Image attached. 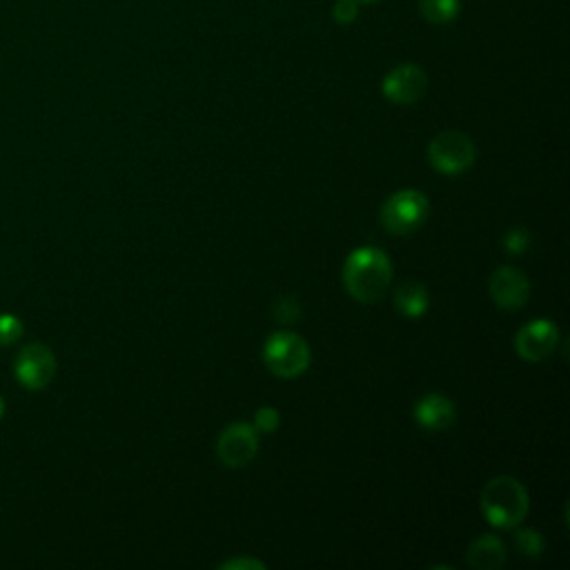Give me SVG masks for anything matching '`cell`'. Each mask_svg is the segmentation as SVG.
<instances>
[{"mask_svg":"<svg viewBox=\"0 0 570 570\" xmlns=\"http://www.w3.org/2000/svg\"><path fill=\"white\" fill-rule=\"evenodd\" d=\"M393 281V261L390 256L373 245L357 247L344 265V285L353 299L359 304L379 302Z\"/></svg>","mask_w":570,"mask_h":570,"instance_id":"obj_1","label":"cell"},{"mask_svg":"<svg viewBox=\"0 0 570 570\" xmlns=\"http://www.w3.org/2000/svg\"><path fill=\"white\" fill-rule=\"evenodd\" d=\"M481 512L495 528H515L530 508L528 490L515 477L501 475L490 479L481 490Z\"/></svg>","mask_w":570,"mask_h":570,"instance_id":"obj_2","label":"cell"},{"mask_svg":"<svg viewBox=\"0 0 570 570\" xmlns=\"http://www.w3.org/2000/svg\"><path fill=\"white\" fill-rule=\"evenodd\" d=\"M311 346L295 333H274L263 344V364L281 379H297L311 366Z\"/></svg>","mask_w":570,"mask_h":570,"instance_id":"obj_3","label":"cell"},{"mask_svg":"<svg viewBox=\"0 0 570 570\" xmlns=\"http://www.w3.org/2000/svg\"><path fill=\"white\" fill-rule=\"evenodd\" d=\"M430 201L419 190H399L390 194L381 207V223L390 234L404 236L415 232L428 218Z\"/></svg>","mask_w":570,"mask_h":570,"instance_id":"obj_4","label":"cell"},{"mask_svg":"<svg viewBox=\"0 0 570 570\" xmlns=\"http://www.w3.org/2000/svg\"><path fill=\"white\" fill-rule=\"evenodd\" d=\"M477 159L475 143L468 134L448 130L437 134L428 145V161L430 165L441 174H461L472 167Z\"/></svg>","mask_w":570,"mask_h":570,"instance_id":"obj_5","label":"cell"},{"mask_svg":"<svg viewBox=\"0 0 570 570\" xmlns=\"http://www.w3.org/2000/svg\"><path fill=\"white\" fill-rule=\"evenodd\" d=\"M57 368H59V364H57L54 353L43 344L26 346L14 362L17 379L28 390L48 388L52 384V379L57 377Z\"/></svg>","mask_w":570,"mask_h":570,"instance_id":"obj_6","label":"cell"},{"mask_svg":"<svg viewBox=\"0 0 570 570\" xmlns=\"http://www.w3.org/2000/svg\"><path fill=\"white\" fill-rule=\"evenodd\" d=\"M258 452V432L254 426L230 424L216 441V455L227 468H245Z\"/></svg>","mask_w":570,"mask_h":570,"instance_id":"obj_7","label":"cell"},{"mask_svg":"<svg viewBox=\"0 0 570 570\" xmlns=\"http://www.w3.org/2000/svg\"><path fill=\"white\" fill-rule=\"evenodd\" d=\"M428 90V74L415 63H404L390 70L381 83L384 96L395 105H415Z\"/></svg>","mask_w":570,"mask_h":570,"instance_id":"obj_8","label":"cell"},{"mask_svg":"<svg viewBox=\"0 0 570 570\" xmlns=\"http://www.w3.org/2000/svg\"><path fill=\"white\" fill-rule=\"evenodd\" d=\"M559 344V328L550 319H535L515 335V350L523 362L548 359Z\"/></svg>","mask_w":570,"mask_h":570,"instance_id":"obj_9","label":"cell"},{"mask_svg":"<svg viewBox=\"0 0 570 570\" xmlns=\"http://www.w3.org/2000/svg\"><path fill=\"white\" fill-rule=\"evenodd\" d=\"M490 297L501 311H519L530 297V281L512 265L497 267L490 276Z\"/></svg>","mask_w":570,"mask_h":570,"instance_id":"obj_10","label":"cell"},{"mask_svg":"<svg viewBox=\"0 0 570 570\" xmlns=\"http://www.w3.org/2000/svg\"><path fill=\"white\" fill-rule=\"evenodd\" d=\"M415 421L428 430V432H444L448 430L457 419V408L452 399L439 393H428L415 404Z\"/></svg>","mask_w":570,"mask_h":570,"instance_id":"obj_11","label":"cell"},{"mask_svg":"<svg viewBox=\"0 0 570 570\" xmlns=\"http://www.w3.org/2000/svg\"><path fill=\"white\" fill-rule=\"evenodd\" d=\"M506 559V546L497 535H481L468 548V563L477 570H499Z\"/></svg>","mask_w":570,"mask_h":570,"instance_id":"obj_12","label":"cell"},{"mask_svg":"<svg viewBox=\"0 0 570 570\" xmlns=\"http://www.w3.org/2000/svg\"><path fill=\"white\" fill-rule=\"evenodd\" d=\"M393 299L397 311L408 319L421 317L430 306V295L426 291V285L419 281H404L401 285H397Z\"/></svg>","mask_w":570,"mask_h":570,"instance_id":"obj_13","label":"cell"},{"mask_svg":"<svg viewBox=\"0 0 570 570\" xmlns=\"http://www.w3.org/2000/svg\"><path fill=\"white\" fill-rule=\"evenodd\" d=\"M419 14L430 26H448L461 14V0H419Z\"/></svg>","mask_w":570,"mask_h":570,"instance_id":"obj_14","label":"cell"},{"mask_svg":"<svg viewBox=\"0 0 570 570\" xmlns=\"http://www.w3.org/2000/svg\"><path fill=\"white\" fill-rule=\"evenodd\" d=\"M515 546H517V550L523 557L537 559V557H541V552L546 548V541H543V535L539 530H535V528H519L515 532Z\"/></svg>","mask_w":570,"mask_h":570,"instance_id":"obj_15","label":"cell"},{"mask_svg":"<svg viewBox=\"0 0 570 570\" xmlns=\"http://www.w3.org/2000/svg\"><path fill=\"white\" fill-rule=\"evenodd\" d=\"M272 315L278 324H295L302 315V304L295 295H285L281 299L274 302L272 306Z\"/></svg>","mask_w":570,"mask_h":570,"instance_id":"obj_16","label":"cell"},{"mask_svg":"<svg viewBox=\"0 0 570 570\" xmlns=\"http://www.w3.org/2000/svg\"><path fill=\"white\" fill-rule=\"evenodd\" d=\"M26 328L19 317L0 315V346H12L23 337Z\"/></svg>","mask_w":570,"mask_h":570,"instance_id":"obj_17","label":"cell"},{"mask_svg":"<svg viewBox=\"0 0 570 570\" xmlns=\"http://www.w3.org/2000/svg\"><path fill=\"white\" fill-rule=\"evenodd\" d=\"M528 245H530V234H528L526 227H512V230H508L506 236H503V247H506V252L512 254V256L523 254V252L528 250Z\"/></svg>","mask_w":570,"mask_h":570,"instance_id":"obj_18","label":"cell"},{"mask_svg":"<svg viewBox=\"0 0 570 570\" xmlns=\"http://www.w3.org/2000/svg\"><path fill=\"white\" fill-rule=\"evenodd\" d=\"M333 19L339 26H353L359 19V0H337L333 8Z\"/></svg>","mask_w":570,"mask_h":570,"instance_id":"obj_19","label":"cell"},{"mask_svg":"<svg viewBox=\"0 0 570 570\" xmlns=\"http://www.w3.org/2000/svg\"><path fill=\"white\" fill-rule=\"evenodd\" d=\"M278 424H281V415L276 413V408H272V406H263V408H258L256 410V415H254V428H256V432H274L276 428H278Z\"/></svg>","mask_w":570,"mask_h":570,"instance_id":"obj_20","label":"cell"},{"mask_svg":"<svg viewBox=\"0 0 570 570\" xmlns=\"http://www.w3.org/2000/svg\"><path fill=\"white\" fill-rule=\"evenodd\" d=\"M218 568L221 570H250V568L263 570L265 563L258 559H252V557H236V559H227V561L218 563Z\"/></svg>","mask_w":570,"mask_h":570,"instance_id":"obj_21","label":"cell"},{"mask_svg":"<svg viewBox=\"0 0 570 570\" xmlns=\"http://www.w3.org/2000/svg\"><path fill=\"white\" fill-rule=\"evenodd\" d=\"M3 413H6V401H3V397H0V417H3Z\"/></svg>","mask_w":570,"mask_h":570,"instance_id":"obj_22","label":"cell"},{"mask_svg":"<svg viewBox=\"0 0 570 570\" xmlns=\"http://www.w3.org/2000/svg\"><path fill=\"white\" fill-rule=\"evenodd\" d=\"M359 3H379V0H359Z\"/></svg>","mask_w":570,"mask_h":570,"instance_id":"obj_23","label":"cell"}]
</instances>
